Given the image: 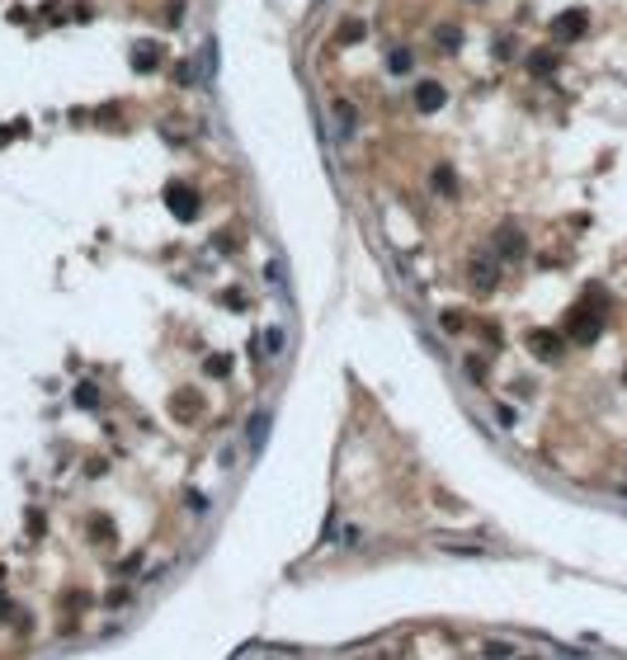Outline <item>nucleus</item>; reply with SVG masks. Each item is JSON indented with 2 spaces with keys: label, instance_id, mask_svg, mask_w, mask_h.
<instances>
[{
  "label": "nucleus",
  "instance_id": "f257e3e1",
  "mask_svg": "<svg viewBox=\"0 0 627 660\" xmlns=\"http://www.w3.org/2000/svg\"><path fill=\"white\" fill-rule=\"evenodd\" d=\"M269 420H274L269 410H255V415H250V424H246V449L250 453L264 449V439H269Z\"/></svg>",
  "mask_w": 627,
  "mask_h": 660
},
{
  "label": "nucleus",
  "instance_id": "f03ea898",
  "mask_svg": "<svg viewBox=\"0 0 627 660\" xmlns=\"http://www.w3.org/2000/svg\"><path fill=\"white\" fill-rule=\"evenodd\" d=\"M491 283H496V264H491V260H471V288L486 292Z\"/></svg>",
  "mask_w": 627,
  "mask_h": 660
},
{
  "label": "nucleus",
  "instance_id": "7ed1b4c3",
  "mask_svg": "<svg viewBox=\"0 0 627 660\" xmlns=\"http://www.w3.org/2000/svg\"><path fill=\"white\" fill-rule=\"evenodd\" d=\"M575 33H585V14H580V10L557 19V38H575Z\"/></svg>",
  "mask_w": 627,
  "mask_h": 660
}]
</instances>
